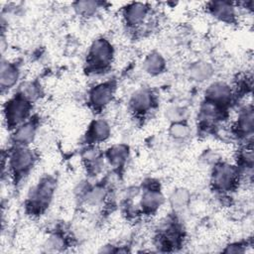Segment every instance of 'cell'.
I'll return each mask as SVG.
<instances>
[{
  "label": "cell",
  "instance_id": "7402d4cb",
  "mask_svg": "<svg viewBox=\"0 0 254 254\" xmlns=\"http://www.w3.org/2000/svg\"><path fill=\"white\" fill-rule=\"evenodd\" d=\"M99 8L98 2L95 1H78L74 4V9L79 15L91 16Z\"/></svg>",
  "mask_w": 254,
  "mask_h": 254
},
{
  "label": "cell",
  "instance_id": "7a4b0ae2",
  "mask_svg": "<svg viewBox=\"0 0 254 254\" xmlns=\"http://www.w3.org/2000/svg\"><path fill=\"white\" fill-rule=\"evenodd\" d=\"M30 103L31 102L23 99L19 95L8 101L4 110L7 125L10 127H18L24 123L30 113Z\"/></svg>",
  "mask_w": 254,
  "mask_h": 254
},
{
  "label": "cell",
  "instance_id": "e0dca14e",
  "mask_svg": "<svg viewBox=\"0 0 254 254\" xmlns=\"http://www.w3.org/2000/svg\"><path fill=\"white\" fill-rule=\"evenodd\" d=\"M107 158L112 166L120 167L128 158V148L125 145H115L108 150Z\"/></svg>",
  "mask_w": 254,
  "mask_h": 254
},
{
  "label": "cell",
  "instance_id": "603a6c76",
  "mask_svg": "<svg viewBox=\"0 0 254 254\" xmlns=\"http://www.w3.org/2000/svg\"><path fill=\"white\" fill-rule=\"evenodd\" d=\"M190 133V127L183 121L174 122L170 128V134L173 138L182 140L187 138Z\"/></svg>",
  "mask_w": 254,
  "mask_h": 254
},
{
  "label": "cell",
  "instance_id": "277c9868",
  "mask_svg": "<svg viewBox=\"0 0 254 254\" xmlns=\"http://www.w3.org/2000/svg\"><path fill=\"white\" fill-rule=\"evenodd\" d=\"M238 181V171L235 167L228 164L217 165L212 174V184L218 190H232Z\"/></svg>",
  "mask_w": 254,
  "mask_h": 254
},
{
  "label": "cell",
  "instance_id": "9c48e42d",
  "mask_svg": "<svg viewBox=\"0 0 254 254\" xmlns=\"http://www.w3.org/2000/svg\"><path fill=\"white\" fill-rule=\"evenodd\" d=\"M209 10L215 18L224 22H231L235 18V7L230 2H211L209 5Z\"/></svg>",
  "mask_w": 254,
  "mask_h": 254
},
{
  "label": "cell",
  "instance_id": "6da1fadb",
  "mask_svg": "<svg viewBox=\"0 0 254 254\" xmlns=\"http://www.w3.org/2000/svg\"><path fill=\"white\" fill-rule=\"evenodd\" d=\"M113 49L105 39H97L90 46L87 64L89 68L95 71L104 70L112 62Z\"/></svg>",
  "mask_w": 254,
  "mask_h": 254
},
{
  "label": "cell",
  "instance_id": "2e32d148",
  "mask_svg": "<svg viewBox=\"0 0 254 254\" xmlns=\"http://www.w3.org/2000/svg\"><path fill=\"white\" fill-rule=\"evenodd\" d=\"M110 135V126L104 120H95L89 129V137L95 141H104Z\"/></svg>",
  "mask_w": 254,
  "mask_h": 254
},
{
  "label": "cell",
  "instance_id": "ffe728a7",
  "mask_svg": "<svg viewBox=\"0 0 254 254\" xmlns=\"http://www.w3.org/2000/svg\"><path fill=\"white\" fill-rule=\"evenodd\" d=\"M18 95L23 99L32 102L40 96V87L35 82H25L20 87Z\"/></svg>",
  "mask_w": 254,
  "mask_h": 254
},
{
  "label": "cell",
  "instance_id": "9a60e30c",
  "mask_svg": "<svg viewBox=\"0 0 254 254\" xmlns=\"http://www.w3.org/2000/svg\"><path fill=\"white\" fill-rule=\"evenodd\" d=\"M237 131L240 135H251L253 131V110L252 108H246L240 113L237 123Z\"/></svg>",
  "mask_w": 254,
  "mask_h": 254
},
{
  "label": "cell",
  "instance_id": "5bb4252c",
  "mask_svg": "<svg viewBox=\"0 0 254 254\" xmlns=\"http://www.w3.org/2000/svg\"><path fill=\"white\" fill-rule=\"evenodd\" d=\"M165 65H166L165 60L158 53L150 54L144 62L145 70L153 75L161 73L164 70Z\"/></svg>",
  "mask_w": 254,
  "mask_h": 254
},
{
  "label": "cell",
  "instance_id": "7c38bea8",
  "mask_svg": "<svg viewBox=\"0 0 254 254\" xmlns=\"http://www.w3.org/2000/svg\"><path fill=\"white\" fill-rule=\"evenodd\" d=\"M19 78V70L17 66L8 63L2 62L1 64V73H0V82L2 89L11 88Z\"/></svg>",
  "mask_w": 254,
  "mask_h": 254
},
{
  "label": "cell",
  "instance_id": "ba28073f",
  "mask_svg": "<svg viewBox=\"0 0 254 254\" xmlns=\"http://www.w3.org/2000/svg\"><path fill=\"white\" fill-rule=\"evenodd\" d=\"M232 91L230 86L221 81H217L209 85L206 90V99L216 105H223L230 101Z\"/></svg>",
  "mask_w": 254,
  "mask_h": 254
},
{
  "label": "cell",
  "instance_id": "d4e9b609",
  "mask_svg": "<svg viewBox=\"0 0 254 254\" xmlns=\"http://www.w3.org/2000/svg\"><path fill=\"white\" fill-rule=\"evenodd\" d=\"M168 116L174 122L182 121L184 118V110L181 108H178V107H173L168 110Z\"/></svg>",
  "mask_w": 254,
  "mask_h": 254
},
{
  "label": "cell",
  "instance_id": "ac0fdd59",
  "mask_svg": "<svg viewBox=\"0 0 254 254\" xmlns=\"http://www.w3.org/2000/svg\"><path fill=\"white\" fill-rule=\"evenodd\" d=\"M190 77L196 81L207 80L212 75V66L205 62H199L190 66Z\"/></svg>",
  "mask_w": 254,
  "mask_h": 254
},
{
  "label": "cell",
  "instance_id": "4fadbf2b",
  "mask_svg": "<svg viewBox=\"0 0 254 254\" xmlns=\"http://www.w3.org/2000/svg\"><path fill=\"white\" fill-rule=\"evenodd\" d=\"M163 202V195L156 190H146L141 199V205L148 212L155 211Z\"/></svg>",
  "mask_w": 254,
  "mask_h": 254
},
{
  "label": "cell",
  "instance_id": "5b68a950",
  "mask_svg": "<svg viewBox=\"0 0 254 254\" xmlns=\"http://www.w3.org/2000/svg\"><path fill=\"white\" fill-rule=\"evenodd\" d=\"M35 163L34 153L26 148L25 146H20L9 157V167L15 176H23L31 170Z\"/></svg>",
  "mask_w": 254,
  "mask_h": 254
},
{
  "label": "cell",
  "instance_id": "cb8c5ba5",
  "mask_svg": "<svg viewBox=\"0 0 254 254\" xmlns=\"http://www.w3.org/2000/svg\"><path fill=\"white\" fill-rule=\"evenodd\" d=\"M105 196H106L105 189L102 187H95L93 189L88 190V191L86 192L85 198L89 204H98L104 199Z\"/></svg>",
  "mask_w": 254,
  "mask_h": 254
},
{
  "label": "cell",
  "instance_id": "8992f818",
  "mask_svg": "<svg viewBox=\"0 0 254 254\" xmlns=\"http://www.w3.org/2000/svg\"><path fill=\"white\" fill-rule=\"evenodd\" d=\"M150 12V8L145 3H131L124 9V19L128 26L130 27H138L142 25L148 14Z\"/></svg>",
  "mask_w": 254,
  "mask_h": 254
},
{
  "label": "cell",
  "instance_id": "30bf717a",
  "mask_svg": "<svg viewBox=\"0 0 254 254\" xmlns=\"http://www.w3.org/2000/svg\"><path fill=\"white\" fill-rule=\"evenodd\" d=\"M36 124L33 121H27L16 127L13 140L20 146L30 144L36 135Z\"/></svg>",
  "mask_w": 254,
  "mask_h": 254
},
{
  "label": "cell",
  "instance_id": "3957f363",
  "mask_svg": "<svg viewBox=\"0 0 254 254\" xmlns=\"http://www.w3.org/2000/svg\"><path fill=\"white\" fill-rule=\"evenodd\" d=\"M55 190V183L51 178L43 179L33 190L30 200V206L33 211L41 212L50 203Z\"/></svg>",
  "mask_w": 254,
  "mask_h": 254
},
{
  "label": "cell",
  "instance_id": "d6986e66",
  "mask_svg": "<svg viewBox=\"0 0 254 254\" xmlns=\"http://www.w3.org/2000/svg\"><path fill=\"white\" fill-rule=\"evenodd\" d=\"M219 105L206 100L200 109V120L204 125H210L219 118Z\"/></svg>",
  "mask_w": 254,
  "mask_h": 254
},
{
  "label": "cell",
  "instance_id": "8fae6325",
  "mask_svg": "<svg viewBox=\"0 0 254 254\" xmlns=\"http://www.w3.org/2000/svg\"><path fill=\"white\" fill-rule=\"evenodd\" d=\"M131 106L137 112H146L153 105V95L149 90L141 89L136 91L131 98Z\"/></svg>",
  "mask_w": 254,
  "mask_h": 254
},
{
  "label": "cell",
  "instance_id": "44dd1931",
  "mask_svg": "<svg viewBox=\"0 0 254 254\" xmlns=\"http://www.w3.org/2000/svg\"><path fill=\"white\" fill-rule=\"evenodd\" d=\"M189 198H190V194H189L188 190L179 189L173 192L170 200H171V203L174 208L182 209L183 207H185L187 205Z\"/></svg>",
  "mask_w": 254,
  "mask_h": 254
},
{
  "label": "cell",
  "instance_id": "52a82bcc",
  "mask_svg": "<svg viewBox=\"0 0 254 254\" xmlns=\"http://www.w3.org/2000/svg\"><path fill=\"white\" fill-rule=\"evenodd\" d=\"M113 97V86L105 82L94 86L89 93V102L94 108L101 109L108 105Z\"/></svg>",
  "mask_w": 254,
  "mask_h": 254
}]
</instances>
